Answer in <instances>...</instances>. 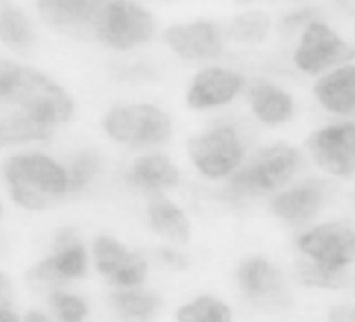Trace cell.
Wrapping results in <instances>:
<instances>
[{
  "instance_id": "32",
  "label": "cell",
  "mask_w": 355,
  "mask_h": 322,
  "mask_svg": "<svg viewBox=\"0 0 355 322\" xmlns=\"http://www.w3.org/2000/svg\"><path fill=\"white\" fill-rule=\"evenodd\" d=\"M331 321L334 322H354L352 310L348 307H336L331 310Z\"/></svg>"
},
{
  "instance_id": "22",
  "label": "cell",
  "mask_w": 355,
  "mask_h": 322,
  "mask_svg": "<svg viewBox=\"0 0 355 322\" xmlns=\"http://www.w3.org/2000/svg\"><path fill=\"white\" fill-rule=\"evenodd\" d=\"M0 37L18 51H28L33 42L35 33L28 18L14 6H0Z\"/></svg>"
},
{
  "instance_id": "13",
  "label": "cell",
  "mask_w": 355,
  "mask_h": 322,
  "mask_svg": "<svg viewBox=\"0 0 355 322\" xmlns=\"http://www.w3.org/2000/svg\"><path fill=\"white\" fill-rule=\"evenodd\" d=\"M103 6L104 1H39L40 14L47 24L76 36H96V28Z\"/></svg>"
},
{
  "instance_id": "20",
  "label": "cell",
  "mask_w": 355,
  "mask_h": 322,
  "mask_svg": "<svg viewBox=\"0 0 355 322\" xmlns=\"http://www.w3.org/2000/svg\"><path fill=\"white\" fill-rule=\"evenodd\" d=\"M132 180L141 189L158 190L178 183L179 173L175 165L162 155L139 158L132 169Z\"/></svg>"
},
{
  "instance_id": "16",
  "label": "cell",
  "mask_w": 355,
  "mask_h": 322,
  "mask_svg": "<svg viewBox=\"0 0 355 322\" xmlns=\"http://www.w3.org/2000/svg\"><path fill=\"white\" fill-rule=\"evenodd\" d=\"M319 101L337 114H351L355 108V68L343 67L323 76L315 86Z\"/></svg>"
},
{
  "instance_id": "4",
  "label": "cell",
  "mask_w": 355,
  "mask_h": 322,
  "mask_svg": "<svg viewBox=\"0 0 355 322\" xmlns=\"http://www.w3.org/2000/svg\"><path fill=\"white\" fill-rule=\"evenodd\" d=\"M153 32L151 14L128 1H107L98 17L96 37L116 49L146 42Z\"/></svg>"
},
{
  "instance_id": "26",
  "label": "cell",
  "mask_w": 355,
  "mask_h": 322,
  "mask_svg": "<svg viewBox=\"0 0 355 322\" xmlns=\"http://www.w3.org/2000/svg\"><path fill=\"white\" fill-rule=\"evenodd\" d=\"M269 28V18L262 11H248L233 19L230 35L237 42H259Z\"/></svg>"
},
{
  "instance_id": "18",
  "label": "cell",
  "mask_w": 355,
  "mask_h": 322,
  "mask_svg": "<svg viewBox=\"0 0 355 322\" xmlns=\"http://www.w3.org/2000/svg\"><path fill=\"white\" fill-rule=\"evenodd\" d=\"M323 193L316 185H302L277 196L273 201L275 212L283 219L298 222L311 218L320 207Z\"/></svg>"
},
{
  "instance_id": "14",
  "label": "cell",
  "mask_w": 355,
  "mask_h": 322,
  "mask_svg": "<svg viewBox=\"0 0 355 322\" xmlns=\"http://www.w3.org/2000/svg\"><path fill=\"white\" fill-rule=\"evenodd\" d=\"M166 43L186 60L214 58L222 50L218 29L204 21L173 25L165 33Z\"/></svg>"
},
{
  "instance_id": "33",
  "label": "cell",
  "mask_w": 355,
  "mask_h": 322,
  "mask_svg": "<svg viewBox=\"0 0 355 322\" xmlns=\"http://www.w3.org/2000/svg\"><path fill=\"white\" fill-rule=\"evenodd\" d=\"M0 322H21V315L12 305H0Z\"/></svg>"
},
{
  "instance_id": "6",
  "label": "cell",
  "mask_w": 355,
  "mask_h": 322,
  "mask_svg": "<svg viewBox=\"0 0 355 322\" xmlns=\"http://www.w3.org/2000/svg\"><path fill=\"white\" fill-rule=\"evenodd\" d=\"M298 153L286 144H275L259 151L233 179L234 189L240 192L273 190L284 185L294 173Z\"/></svg>"
},
{
  "instance_id": "15",
  "label": "cell",
  "mask_w": 355,
  "mask_h": 322,
  "mask_svg": "<svg viewBox=\"0 0 355 322\" xmlns=\"http://www.w3.org/2000/svg\"><path fill=\"white\" fill-rule=\"evenodd\" d=\"M241 86V76L223 68H207L201 71L187 94L191 107L219 105L230 101Z\"/></svg>"
},
{
  "instance_id": "8",
  "label": "cell",
  "mask_w": 355,
  "mask_h": 322,
  "mask_svg": "<svg viewBox=\"0 0 355 322\" xmlns=\"http://www.w3.org/2000/svg\"><path fill=\"white\" fill-rule=\"evenodd\" d=\"M354 143L355 128L351 122L316 130L306 139V146L318 165L340 176H349L354 172Z\"/></svg>"
},
{
  "instance_id": "31",
  "label": "cell",
  "mask_w": 355,
  "mask_h": 322,
  "mask_svg": "<svg viewBox=\"0 0 355 322\" xmlns=\"http://www.w3.org/2000/svg\"><path fill=\"white\" fill-rule=\"evenodd\" d=\"M21 322H55V321L40 310H28L24 315H21Z\"/></svg>"
},
{
  "instance_id": "23",
  "label": "cell",
  "mask_w": 355,
  "mask_h": 322,
  "mask_svg": "<svg viewBox=\"0 0 355 322\" xmlns=\"http://www.w3.org/2000/svg\"><path fill=\"white\" fill-rule=\"evenodd\" d=\"M179 322H232V314L226 304L218 298L202 296L183 305L178 312Z\"/></svg>"
},
{
  "instance_id": "12",
  "label": "cell",
  "mask_w": 355,
  "mask_h": 322,
  "mask_svg": "<svg viewBox=\"0 0 355 322\" xmlns=\"http://www.w3.org/2000/svg\"><path fill=\"white\" fill-rule=\"evenodd\" d=\"M239 283L254 304L262 307H286L288 294L280 272L262 258H252L241 264Z\"/></svg>"
},
{
  "instance_id": "27",
  "label": "cell",
  "mask_w": 355,
  "mask_h": 322,
  "mask_svg": "<svg viewBox=\"0 0 355 322\" xmlns=\"http://www.w3.org/2000/svg\"><path fill=\"white\" fill-rule=\"evenodd\" d=\"M297 273L301 282L309 286L316 287H329V289H337L343 287L348 282V275L345 271L334 272L324 269L311 261H302L298 264Z\"/></svg>"
},
{
  "instance_id": "2",
  "label": "cell",
  "mask_w": 355,
  "mask_h": 322,
  "mask_svg": "<svg viewBox=\"0 0 355 322\" xmlns=\"http://www.w3.org/2000/svg\"><path fill=\"white\" fill-rule=\"evenodd\" d=\"M14 200L32 210L47 207L65 192L67 173L53 160L44 155H18L4 165Z\"/></svg>"
},
{
  "instance_id": "5",
  "label": "cell",
  "mask_w": 355,
  "mask_h": 322,
  "mask_svg": "<svg viewBox=\"0 0 355 322\" xmlns=\"http://www.w3.org/2000/svg\"><path fill=\"white\" fill-rule=\"evenodd\" d=\"M300 250L308 261L334 272L345 271L355 253V236L351 225L331 222L318 226L298 239Z\"/></svg>"
},
{
  "instance_id": "17",
  "label": "cell",
  "mask_w": 355,
  "mask_h": 322,
  "mask_svg": "<svg viewBox=\"0 0 355 322\" xmlns=\"http://www.w3.org/2000/svg\"><path fill=\"white\" fill-rule=\"evenodd\" d=\"M148 215L151 226L158 235L173 243H186L189 240L190 225L186 215L161 194L153 197Z\"/></svg>"
},
{
  "instance_id": "28",
  "label": "cell",
  "mask_w": 355,
  "mask_h": 322,
  "mask_svg": "<svg viewBox=\"0 0 355 322\" xmlns=\"http://www.w3.org/2000/svg\"><path fill=\"white\" fill-rule=\"evenodd\" d=\"M98 168V160L93 153H82L72 165L71 176H67V189L79 190L83 187Z\"/></svg>"
},
{
  "instance_id": "3",
  "label": "cell",
  "mask_w": 355,
  "mask_h": 322,
  "mask_svg": "<svg viewBox=\"0 0 355 322\" xmlns=\"http://www.w3.org/2000/svg\"><path fill=\"white\" fill-rule=\"evenodd\" d=\"M104 126L115 140L136 147L162 143L171 133L168 115L151 104L114 108L107 114Z\"/></svg>"
},
{
  "instance_id": "34",
  "label": "cell",
  "mask_w": 355,
  "mask_h": 322,
  "mask_svg": "<svg viewBox=\"0 0 355 322\" xmlns=\"http://www.w3.org/2000/svg\"><path fill=\"white\" fill-rule=\"evenodd\" d=\"M0 215H1V203H0Z\"/></svg>"
},
{
  "instance_id": "10",
  "label": "cell",
  "mask_w": 355,
  "mask_h": 322,
  "mask_svg": "<svg viewBox=\"0 0 355 322\" xmlns=\"http://www.w3.org/2000/svg\"><path fill=\"white\" fill-rule=\"evenodd\" d=\"M354 50L323 24H312L302 35L294 54L298 68L306 72H319L340 61L351 60Z\"/></svg>"
},
{
  "instance_id": "7",
  "label": "cell",
  "mask_w": 355,
  "mask_h": 322,
  "mask_svg": "<svg viewBox=\"0 0 355 322\" xmlns=\"http://www.w3.org/2000/svg\"><path fill=\"white\" fill-rule=\"evenodd\" d=\"M189 153L204 175L218 178L239 164L243 149L232 126H219L193 137L189 142Z\"/></svg>"
},
{
  "instance_id": "9",
  "label": "cell",
  "mask_w": 355,
  "mask_h": 322,
  "mask_svg": "<svg viewBox=\"0 0 355 322\" xmlns=\"http://www.w3.org/2000/svg\"><path fill=\"white\" fill-rule=\"evenodd\" d=\"M87 257L85 247L72 230L61 232L50 255L37 261L28 272L32 282H64L83 278L86 273Z\"/></svg>"
},
{
  "instance_id": "29",
  "label": "cell",
  "mask_w": 355,
  "mask_h": 322,
  "mask_svg": "<svg viewBox=\"0 0 355 322\" xmlns=\"http://www.w3.org/2000/svg\"><path fill=\"white\" fill-rule=\"evenodd\" d=\"M161 260L168 264L173 269H184L187 266V260L183 254L176 253L169 248H162L161 250Z\"/></svg>"
},
{
  "instance_id": "30",
  "label": "cell",
  "mask_w": 355,
  "mask_h": 322,
  "mask_svg": "<svg viewBox=\"0 0 355 322\" xmlns=\"http://www.w3.org/2000/svg\"><path fill=\"white\" fill-rule=\"evenodd\" d=\"M14 291L10 278L0 271V305H12Z\"/></svg>"
},
{
  "instance_id": "24",
  "label": "cell",
  "mask_w": 355,
  "mask_h": 322,
  "mask_svg": "<svg viewBox=\"0 0 355 322\" xmlns=\"http://www.w3.org/2000/svg\"><path fill=\"white\" fill-rule=\"evenodd\" d=\"M50 133V126L37 124L24 115H11L0 119V146L44 139Z\"/></svg>"
},
{
  "instance_id": "19",
  "label": "cell",
  "mask_w": 355,
  "mask_h": 322,
  "mask_svg": "<svg viewBox=\"0 0 355 322\" xmlns=\"http://www.w3.org/2000/svg\"><path fill=\"white\" fill-rule=\"evenodd\" d=\"M250 101L257 117L268 124L288 119L293 112L291 97L272 83H257L250 90Z\"/></svg>"
},
{
  "instance_id": "11",
  "label": "cell",
  "mask_w": 355,
  "mask_h": 322,
  "mask_svg": "<svg viewBox=\"0 0 355 322\" xmlns=\"http://www.w3.org/2000/svg\"><path fill=\"white\" fill-rule=\"evenodd\" d=\"M97 269L115 285L133 287L146 276V261L110 236H98L93 246Z\"/></svg>"
},
{
  "instance_id": "25",
  "label": "cell",
  "mask_w": 355,
  "mask_h": 322,
  "mask_svg": "<svg viewBox=\"0 0 355 322\" xmlns=\"http://www.w3.org/2000/svg\"><path fill=\"white\" fill-rule=\"evenodd\" d=\"M47 304L55 322H83L87 315L85 300L62 290L51 291L47 297Z\"/></svg>"
},
{
  "instance_id": "1",
  "label": "cell",
  "mask_w": 355,
  "mask_h": 322,
  "mask_svg": "<svg viewBox=\"0 0 355 322\" xmlns=\"http://www.w3.org/2000/svg\"><path fill=\"white\" fill-rule=\"evenodd\" d=\"M0 103L18 105L29 119L50 126L72 114L68 94L43 74L8 61L0 62Z\"/></svg>"
},
{
  "instance_id": "21",
  "label": "cell",
  "mask_w": 355,
  "mask_h": 322,
  "mask_svg": "<svg viewBox=\"0 0 355 322\" xmlns=\"http://www.w3.org/2000/svg\"><path fill=\"white\" fill-rule=\"evenodd\" d=\"M112 307L123 322H148L158 310L159 298L146 290H126L115 293Z\"/></svg>"
}]
</instances>
